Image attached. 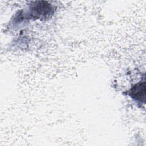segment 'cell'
Instances as JSON below:
<instances>
[{"label":"cell","mask_w":146,"mask_h":146,"mask_svg":"<svg viewBox=\"0 0 146 146\" xmlns=\"http://www.w3.org/2000/svg\"><path fill=\"white\" fill-rule=\"evenodd\" d=\"M129 94L135 100L144 103L145 99V82H140L133 86L129 90Z\"/></svg>","instance_id":"cell-1"}]
</instances>
